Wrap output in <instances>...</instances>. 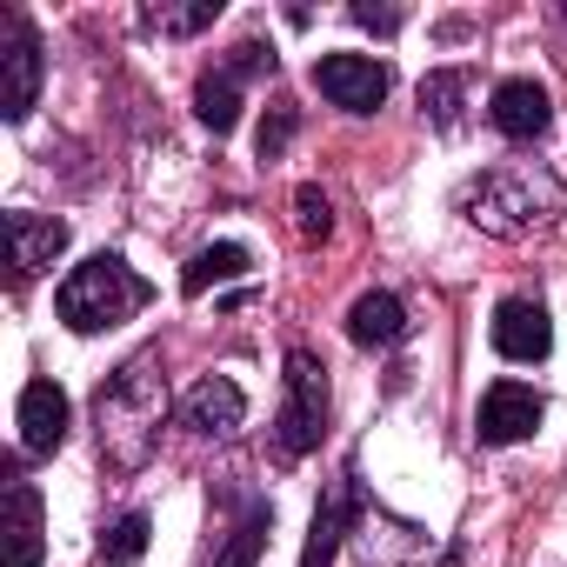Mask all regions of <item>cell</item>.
Instances as JSON below:
<instances>
[{"label":"cell","instance_id":"obj_12","mask_svg":"<svg viewBox=\"0 0 567 567\" xmlns=\"http://www.w3.org/2000/svg\"><path fill=\"white\" fill-rule=\"evenodd\" d=\"M14 421H21V447H28V454H54V447L68 441V427H74V408H68V394H61L54 381H28Z\"/></svg>","mask_w":567,"mask_h":567},{"label":"cell","instance_id":"obj_24","mask_svg":"<svg viewBox=\"0 0 567 567\" xmlns=\"http://www.w3.org/2000/svg\"><path fill=\"white\" fill-rule=\"evenodd\" d=\"M227 74H234V81H247V74H274V48L240 41V48H234V61H227Z\"/></svg>","mask_w":567,"mask_h":567},{"label":"cell","instance_id":"obj_14","mask_svg":"<svg viewBox=\"0 0 567 567\" xmlns=\"http://www.w3.org/2000/svg\"><path fill=\"white\" fill-rule=\"evenodd\" d=\"M408 334V308L388 295V288H374V295H361L354 308H348V341L354 348H394Z\"/></svg>","mask_w":567,"mask_h":567},{"label":"cell","instance_id":"obj_5","mask_svg":"<svg viewBox=\"0 0 567 567\" xmlns=\"http://www.w3.org/2000/svg\"><path fill=\"white\" fill-rule=\"evenodd\" d=\"M315 87L341 114H374L388 101V68L374 54H321L315 61Z\"/></svg>","mask_w":567,"mask_h":567},{"label":"cell","instance_id":"obj_2","mask_svg":"<svg viewBox=\"0 0 567 567\" xmlns=\"http://www.w3.org/2000/svg\"><path fill=\"white\" fill-rule=\"evenodd\" d=\"M147 301H154V288H147V280H141L121 254H87V260L61 280L54 315H61L74 334H107V328L134 321Z\"/></svg>","mask_w":567,"mask_h":567},{"label":"cell","instance_id":"obj_10","mask_svg":"<svg viewBox=\"0 0 567 567\" xmlns=\"http://www.w3.org/2000/svg\"><path fill=\"white\" fill-rule=\"evenodd\" d=\"M487 121H494L507 141H540V134H547V121H554V101H547V87H540V81L514 74V81H501V87H494Z\"/></svg>","mask_w":567,"mask_h":567},{"label":"cell","instance_id":"obj_18","mask_svg":"<svg viewBox=\"0 0 567 567\" xmlns=\"http://www.w3.org/2000/svg\"><path fill=\"white\" fill-rule=\"evenodd\" d=\"M194 114H200V127L234 134V127H240V81H234L227 68L200 74V81H194Z\"/></svg>","mask_w":567,"mask_h":567},{"label":"cell","instance_id":"obj_16","mask_svg":"<svg viewBox=\"0 0 567 567\" xmlns=\"http://www.w3.org/2000/svg\"><path fill=\"white\" fill-rule=\"evenodd\" d=\"M247 267H254V254H247L240 240H214V247H200V254L181 267V295L200 301L207 288H220V280H240Z\"/></svg>","mask_w":567,"mask_h":567},{"label":"cell","instance_id":"obj_13","mask_svg":"<svg viewBox=\"0 0 567 567\" xmlns=\"http://www.w3.org/2000/svg\"><path fill=\"white\" fill-rule=\"evenodd\" d=\"M8 240H14V288H28V280L41 267H54V254L68 247V220L21 207V214H8Z\"/></svg>","mask_w":567,"mask_h":567},{"label":"cell","instance_id":"obj_7","mask_svg":"<svg viewBox=\"0 0 567 567\" xmlns=\"http://www.w3.org/2000/svg\"><path fill=\"white\" fill-rule=\"evenodd\" d=\"M34 94H41V41H34L28 21L8 14V34H0V114L28 121L34 114Z\"/></svg>","mask_w":567,"mask_h":567},{"label":"cell","instance_id":"obj_11","mask_svg":"<svg viewBox=\"0 0 567 567\" xmlns=\"http://www.w3.org/2000/svg\"><path fill=\"white\" fill-rule=\"evenodd\" d=\"M181 421H187L194 434H207V441H227V434L247 421V394H240L227 374H207V381H194V388H187Z\"/></svg>","mask_w":567,"mask_h":567},{"label":"cell","instance_id":"obj_17","mask_svg":"<svg viewBox=\"0 0 567 567\" xmlns=\"http://www.w3.org/2000/svg\"><path fill=\"white\" fill-rule=\"evenodd\" d=\"M214 21H220V0H154V8H141V28L167 34V41H187Z\"/></svg>","mask_w":567,"mask_h":567},{"label":"cell","instance_id":"obj_3","mask_svg":"<svg viewBox=\"0 0 567 567\" xmlns=\"http://www.w3.org/2000/svg\"><path fill=\"white\" fill-rule=\"evenodd\" d=\"M554 200H560V187L547 181V174H534V167H487V174H474L461 194H454V207L481 227V234H494V240H520V234H534L547 214H554Z\"/></svg>","mask_w":567,"mask_h":567},{"label":"cell","instance_id":"obj_23","mask_svg":"<svg viewBox=\"0 0 567 567\" xmlns=\"http://www.w3.org/2000/svg\"><path fill=\"white\" fill-rule=\"evenodd\" d=\"M295 127H301V114L295 107H267V121H260V161H280V154H288V141H295Z\"/></svg>","mask_w":567,"mask_h":567},{"label":"cell","instance_id":"obj_15","mask_svg":"<svg viewBox=\"0 0 567 567\" xmlns=\"http://www.w3.org/2000/svg\"><path fill=\"white\" fill-rule=\"evenodd\" d=\"M8 567H41V494L34 481H8Z\"/></svg>","mask_w":567,"mask_h":567},{"label":"cell","instance_id":"obj_8","mask_svg":"<svg viewBox=\"0 0 567 567\" xmlns=\"http://www.w3.org/2000/svg\"><path fill=\"white\" fill-rule=\"evenodd\" d=\"M540 394L527 388V381H494L487 394H481V414H474V434H481V447H514V441H527L534 427H540Z\"/></svg>","mask_w":567,"mask_h":567},{"label":"cell","instance_id":"obj_25","mask_svg":"<svg viewBox=\"0 0 567 567\" xmlns=\"http://www.w3.org/2000/svg\"><path fill=\"white\" fill-rule=\"evenodd\" d=\"M354 21H361L368 34H401L408 14H401V8H374V0H354Z\"/></svg>","mask_w":567,"mask_h":567},{"label":"cell","instance_id":"obj_1","mask_svg":"<svg viewBox=\"0 0 567 567\" xmlns=\"http://www.w3.org/2000/svg\"><path fill=\"white\" fill-rule=\"evenodd\" d=\"M161 421H167V374H161V354L147 348V354L121 361V368L107 374L101 401H94V434H101L107 467L134 474V467L154 454Z\"/></svg>","mask_w":567,"mask_h":567},{"label":"cell","instance_id":"obj_4","mask_svg":"<svg viewBox=\"0 0 567 567\" xmlns=\"http://www.w3.org/2000/svg\"><path fill=\"white\" fill-rule=\"evenodd\" d=\"M328 401H334L328 361H321L315 348H288V401H280V414H274V447H280V461H301V454L321 447V434H328Z\"/></svg>","mask_w":567,"mask_h":567},{"label":"cell","instance_id":"obj_22","mask_svg":"<svg viewBox=\"0 0 567 567\" xmlns=\"http://www.w3.org/2000/svg\"><path fill=\"white\" fill-rule=\"evenodd\" d=\"M295 227H301V240H328L334 234V200L308 181V187H295Z\"/></svg>","mask_w":567,"mask_h":567},{"label":"cell","instance_id":"obj_20","mask_svg":"<svg viewBox=\"0 0 567 567\" xmlns=\"http://www.w3.org/2000/svg\"><path fill=\"white\" fill-rule=\"evenodd\" d=\"M147 534H154V520L134 507V514H121L107 534H101V560H114V567H134L141 554H147Z\"/></svg>","mask_w":567,"mask_h":567},{"label":"cell","instance_id":"obj_9","mask_svg":"<svg viewBox=\"0 0 567 567\" xmlns=\"http://www.w3.org/2000/svg\"><path fill=\"white\" fill-rule=\"evenodd\" d=\"M494 348H501L507 361H547V354H554V321H547V308H540L534 295H507V301L494 308Z\"/></svg>","mask_w":567,"mask_h":567},{"label":"cell","instance_id":"obj_19","mask_svg":"<svg viewBox=\"0 0 567 567\" xmlns=\"http://www.w3.org/2000/svg\"><path fill=\"white\" fill-rule=\"evenodd\" d=\"M461 101H467V74H461V68H441V74L421 81V114H427L441 134L461 127Z\"/></svg>","mask_w":567,"mask_h":567},{"label":"cell","instance_id":"obj_6","mask_svg":"<svg viewBox=\"0 0 567 567\" xmlns=\"http://www.w3.org/2000/svg\"><path fill=\"white\" fill-rule=\"evenodd\" d=\"M368 520V501H361V474H354V461L334 474V487L321 494V507H315V527H308V554H301V567H334V547L354 534Z\"/></svg>","mask_w":567,"mask_h":567},{"label":"cell","instance_id":"obj_21","mask_svg":"<svg viewBox=\"0 0 567 567\" xmlns=\"http://www.w3.org/2000/svg\"><path fill=\"white\" fill-rule=\"evenodd\" d=\"M267 527H274V507H267V501H254V507H247V520L234 527V540L214 554V567H254V554H260Z\"/></svg>","mask_w":567,"mask_h":567}]
</instances>
